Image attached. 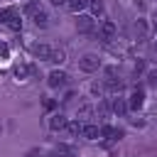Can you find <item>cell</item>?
I'll return each mask as SVG.
<instances>
[{"label": "cell", "instance_id": "1", "mask_svg": "<svg viewBox=\"0 0 157 157\" xmlns=\"http://www.w3.org/2000/svg\"><path fill=\"white\" fill-rule=\"evenodd\" d=\"M0 22H2V25H7L12 32H20V27H22L20 12H17L15 7H5V10H0Z\"/></svg>", "mask_w": 157, "mask_h": 157}, {"label": "cell", "instance_id": "2", "mask_svg": "<svg viewBox=\"0 0 157 157\" xmlns=\"http://www.w3.org/2000/svg\"><path fill=\"white\" fill-rule=\"evenodd\" d=\"M78 66H81V71H96V69L101 66V59H98L96 54H86V56H81Z\"/></svg>", "mask_w": 157, "mask_h": 157}, {"label": "cell", "instance_id": "3", "mask_svg": "<svg viewBox=\"0 0 157 157\" xmlns=\"http://www.w3.org/2000/svg\"><path fill=\"white\" fill-rule=\"evenodd\" d=\"M98 37H101L103 42L113 39V37H115V25H113L110 20H103V22H101V29H98Z\"/></svg>", "mask_w": 157, "mask_h": 157}, {"label": "cell", "instance_id": "4", "mask_svg": "<svg viewBox=\"0 0 157 157\" xmlns=\"http://www.w3.org/2000/svg\"><path fill=\"white\" fill-rule=\"evenodd\" d=\"M66 74L64 71H52L49 76H47V83H49V88H61L64 83H66Z\"/></svg>", "mask_w": 157, "mask_h": 157}, {"label": "cell", "instance_id": "5", "mask_svg": "<svg viewBox=\"0 0 157 157\" xmlns=\"http://www.w3.org/2000/svg\"><path fill=\"white\" fill-rule=\"evenodd\" d=\"M76 29L78 32H93V17L91 15H78V20H76Z\"/></svg>", "mask_w": 157, "mask_h": 157}, {"label": "cell", "instance_id": "6", "mask_svg": "<svg viewBox=\"0 0 157 157\" xmlns=\"http://www.w3.org/2000/svg\"><path fill=\"white\" fill-rule=\"evenodd\" d=\"M142 103H145V93H142V88H135V91L130 93V103H128V105H130L132 110H140Z\"/></svg>", "mask_w": 157, "mask_h": 157}, {"label": "cell", "instance_id": "7", "mask_svg": "<svg viewBox=\"0 0 157 157\" xmlns=\"http://www.w3.org/2000/svg\"><path fill=\"white\" fill-rule=\"evenodd\" d=\"M81 135L86 140H98L101 137V128L98 125H81Z\"/></svg>", "mask_w": 157, "mask_h": 157}, {"label": "cell", "instance_id": "8", "mask_svg": "<svg viewBox=\"0 0 157 157\" xmlns=\"http://www.w3.org/2000/svg\"><path fill=\"white\" fill-rule=\"evenodd\" d=\"M52 49H54V47H49V44H37V47H34V54H37V59L49 61V59H52Z\"/></svg>", "mask_w": 157, "mask_h": 157}, {"label": "cell", "instance_id": "9", "mask_svg": "<svg viewBox=\"0 0 157 157\" xmlns=\"http://www.w3.org/2000/svg\"><path fill=\"white\" fill-rule=\"evenodd\" d=\"M32 20H34V25H37V27H47V25H49V15H47L42 7L32 15Z\"/></svg>", "mask_w": 157, "mask_h": 157}, {"label": "cell", "instance_id": "10", "mask_svg": "<svg viewBox=\"0 0 157 157\" xmlns=\"http://www.w3.org/2000/svg\"><path fill=\"white\" fill-rule=\"evenodd\" d=\"M49 128H52V130H64V128H66V118H64L61 113L52 115V120H49Z\"/></svg>", "mask_w": 157, "mask_h": 157}, {"label": "cell", "instance_id": "11", "mask_svg": "<svg viewBox=\"0 0 157 157\" xmlns=\"http://www.w3.org/2000/svg\"><path fill=\"white\" fill-rule=\"evenodd\" d=\"M110 108H113V113H118V115H123V113L128 110V103H125L123 98H115V101L110 103Z\"/></svg>", "mask_w": 157, "mask_h": 157}, {"label": "cell", "instance_id": "12", "mask_svg": "<svg viewBox=\"0 0 157 157\" xmlns=\"http://www.w3.org/2000/svg\"><path fill=\"white\" fill-rule=\"evenodd\" d=\"M66 7H69L71 12H81V10L86 7V0H66Z\"/></svg>", "mask_w": 157, "mask_h": 157}, {"label": "cell", "instance_id": "13", "mask_svg": "<svg viewBox=\"0 0 157 157\" xmlns=\"http://www.w3.org/2000/svg\"><path fill=\"white\" fill-rule=\"evenodd\" d=\"M64 59H66L64 49H52V59H49V61H54V64H61Z\"/></svg>", "mask_w": 157, "mask_h": 157}, {"label": "cell", "instance_id": "14", "mask_svg": "<svg viewBox=\"0 0 157 157\" xmlns=\"http://www.w3.org/2000/svg\"><path fill=\"white\" fill-rule=\"evenodd\" d=\"M105 88H110V91H120V88H123V81H118V78H113V76H108Z\"/></svg>", "mask_w": 157, "mask_h": 157}, {"label": "cell", "instance_id": "15", "mask_svg": "<svg viewBox=\"0 0 157 157\" xmlns=\"http://www.w3.org/2000/svg\"><path fill=\"white\" fill-rule=\"evenodd\" d=\"M91 10H93V15H101L103 12V2L101 0H91Z\"/></svg>", "mask_w": 157, "mask_h": 157}, {"label": "cell", "instance_id": "16", "mask_svg": "<svg viewBox=\"0 0 157 157\" xmlns=\"http://www.w3.org/2000/svg\"><path fill=\"white\" fill-rule=\"evenodd\" d=\"M37 10H39V2H27V7H25V12H27L29 17H32V15L37 12Z\"/></svg>", "mask_w": 157, "mask_h": 157}, {"label": "cell", "instance_id": "17", "mask_svg": "<svg viewBox=\"0 0 157 157\" xmlns=\"http://www.w3.org/2000/svg\"><path fill=\"white\" fill-rule=\"evenodd\" d=\"M66 128H69L71 135H78L81 132V123H66Z\"/></svg>", "mask_w": 157, "mask_h": 157}, {"label": "cell", "instance_id": "18", "mask_svg": "<svg viewBox=\"0 0 157 157\" xmlns=\"http://www.w3.org/2000/svg\"><path fill=\"white\" fill-rule=\"evenodd\" d=\"M147 83H150L152 88H157V71H150V74H147Z\"/></svg>", "mask_w": 157, "mask_h": 157}, {"label": "cell", "instance_id": "19", "mask_svg": "<svg viewBox=\"0 0 157 157\" xmlns=\"http://www.w3.org/2000/svg\"><path fill=\"white\" fill-rule=\"evenodd\" d=\"M135 29H137V34H145V20H137L135 22Z\"/></svg>", "mask_w": 157, "mask_h": 157}, {"label": "cell", "instance_id": "20", "mask_svg": "<svg viewBox=\"0 0 157 157\" xmlns=\"http://www.w3.org/2000/svg\"><path fill=\"white\" fill-rule=\"evenodd\" d=\"M54 105H56V103H54V101H52V98H44V108H47V110H52V108H54Z\"/></svg>", "mask_w": 157, "mask_h": 157}, {"label": "cell", "instance_id": "21", "mask_svg": "<svg viewBox=\"0 0 157 157\" xmlns=\"http://www.w3.org/2000/svg\"><path fill=\"white\" fill-rule=\"evenodd\" d=\"M0 54H2V56H7V44H5V42H0Z\"/></svg>", "mask_w": 157, "mask_h": 157}, {"label": "cell", "instance_id": "22", "mask_svg": "<svg viewBox=\"0 0 157 157\" xmlns=\"http://www.w3.org/2000/svg\"><path fill=\"white\" fill-rule=\"evenodd\" d=\"M49 2H52V5H56V7H59V5H66V0H49Z\"/></svg>", "mask_w": 157, "mask_h": 157}, {"label": "cell", "instance_id": "23", "mask_svg": "<svg viewBox=\"0 0 157 157\" xmlns=\"http://www.w3.org/2000/svg\"><path fill=\"white\" fill-rule=\"evenodd\" d=\"M54 157H71V155H64V152H59V150H56V152H54Z\"/></svg>", "mask_w": 157, "mask_h": 157}, {"label": "cell", "instance_id": "24", "mask_svg": "<svg viewBox=\"0 0 157 157\" xmlns=\"http://www.w3.org/2000/svg\"><path fill=\"white\" fill-rule=\"evenodd\" d=\"M155 34H157V22H155Z\"/></svg>", "mask_w": 157, "mask_h": 157}]
</instances>
